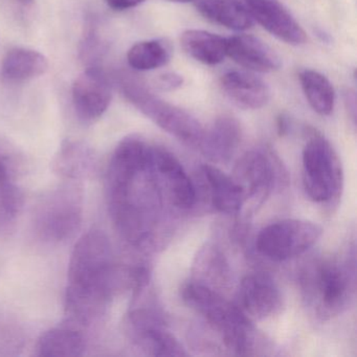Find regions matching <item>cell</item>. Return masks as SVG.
<instances>
[{"mask_svg": "<svg viewBox=\"0 0 357 357\" xmlns=\"http://www.w3.org/2000/svg\"><path fill=\"white\" fill-rule=\"evenodd\" d=\"M160 190L152 146L137 135L123 139L108 165L106 194L114 225L131 245L151 241L162 208Z\"/></svg>", "mask_w": 357, "mask_h": 357, "instance_id": "1", "label": "cell"}, {"mask_svg": "<svg viewBox=\"0 0 357 357\" xmlns=\"http://www.w3.org/2000/svg\"><path fill=\"white\" fill-rule=\"evenodd\" d=\"M131 286V268L114 262L107 236L89 231L77 242L68 263L64 301L68 321L79 327L91 325L104 315L119 290Z\"/></svg>", "mask_w": 357, "mask_h": 357, "instance_id": "2", "label": "cell"}, {"mask_svg": "<svg viewBox=\"0 0 357 357\" xmlns=\"http://www.w3.org/2000/svg\"><path fill=\"white\" fill-rule=\"evenodd\" d=\"M183 302L199 313L236 355L258 354L262 338L237 305L231 304L217 290L192 280L181 289Z\"/></svg>", "mask_w": 357, "mask_h": 357, "instance_id": "3", "label": "cell"}, {"mask_svg": "<svg viewBox=\"0 0 357 357\" xmlns=\"http://www.w3.org/2000/svg\"><path fill=\"white\" fill-rule=\"evenodd\" d=\"M83 190L78 181H64L43 194L35 208V233L47 243H60L79 231L83 218Z\"/></svg>", "mask_w": 357, "mask_h": 357, "instance_id": "4", "label": "cell"}, {"mask_svg": "<svg viewBox=\"0 0 357 357\" xmlns=\"http://www.w3.org/2000/svg\"><path fill=\"white\" fill-rule=\"evenodd\" d=\"M344 183L342 162L331 144L313 131L303 149V185L314 202L340 197Z\"/></svg>", "mask_w": 357, "mask_h": 357, "instance_id": "5", "label": "cell"}, {"mask_svg": "<svg viewBox=\"0 0 357 357\" xmlns=\"http://www.w3.org/2000/svg\"><path fill=\"white\" fill-rule=\"evenodd\" d=\"M126 99L160 128L185 145L199 148L204 129L191 114L172 105L132 80L122 83Z\"/></svg>", "mask_w": 357, "mask_h": 357, "instance_id": "6", "label": "cell"}, {"mask_svg": "<svg viewBox=\"0 0 357 357\" xmlns=\"http://www.w3.org/2000/svg\"><path fill=\"white\" fill-rule=\"evenodd\" d=\"M355 265L328 260L307 273L306 291L317 313L338 314L347 308L355 289Z\"/></svg>", "mask_w": 357, "mask_h": 357, "instance_id": "7", "label": "cell"}, {"mask_svg": "<svg viewBox=\"0 0 357 357\" xmlns=\"http://www.w3.org/2000/svg\"><path fill=\"white\" fill-rule=\"evenodd\" d=\"M321 235L323 229L312 221L286 219L261 229L256 245L263 256L281 262L310 250Z\"/></svg>", "mask_w": 357, "mask_h": 357, "instance_id": "8", "label": "cell"}, {"mask_svg": "<svg viewBox=\"0 0 357 357\" xmlns=\"http://www.w3.org/2000/svg\"><path fill=\"white\" fill-rule=\"evenodd\" d=\"M127 331L131 340L153 356H187L181 342L167 331L160 315L147 308H135L127 317Z\"/></svg>", "mask_w": 357, "mask_h": 357, "instance_id": "9", "label": "cell"}, {"mask_svg": "<svg viewBox=\"0 0 357 357\" xmlns=\"http://www.w3.org/2000/svg\"><path fill=\"white\" fill-rule=\"evenodd\" d=\"M231 177L241 189L245 204L248 200L262 204L275 183V160L263 150L246 152L236 164Z\"/></svg>", "mask_w": 357, "mask_h": 357, "instance_id": "10", "label": "cell"}, {"mask_svg": "<svg viewBox=\"0 0 357 357\" xmlns=\"http://www.w3.org/2000/svg\"><path fill=\"white\" fill-rule=\"evenodd\" d=\"M152 165L160 187L166 191L173 206L179 208L195 206V185L174 154L165 148L152 146Z\"/></svg>", "mask_w": 357, "mask_h": 357, "instance_id": "11", "label": "cell"}, {"mask_svg": "<svg viewBox=\"0 0 357 357\" xmlns=\"http://www.w3.org/2000/svg\"><path fill=\"white\" fill-rule=\"evenodd\" d=\"M237 306L252 321H262L281 308L279 287L271 275L254 273L243 278L237 294Z\"/></svg>", "mask_w": 357, "mask_h": 357, "instance_id": "12", "label": "cell"}, {"mask_svg": "<svg viewBox=\"0 0 357 357\" xmlns=\"http://www.w3.org/2000/svg\"><path fill=\"white\" fill-rule=\"evenodd\" d=\"M112 86L106 75L98 68H87L73 85V103L79 118L93 122L109 107Z\"/></svg>", "mask_w": 357, "mask_h": 357, "instance_id": "13", "label": "cell"}, {"mask_svg": "<svg viewBox=\"0 0 357 357\" xmlns=\"http://www.w3.org/2000/svg\"><path fill=\"white\" fill-rule=\"evenodd\" d=\"M246 8L254 20L269 34L291 45L306 41V34L290 12L277 0H245Z\"/></svg>", "mask_w": 357, "mask_h": 357, "instance_id": "14", "label": "cell"}, {"mask_svg": "<svg viewBox=\"0 0 357 357\" xmlns=\"http://www.w3.org/2000/svg\"><path fill=\"white\" fill-rule=\"evenodd\" d=\"M227 57L246 70L271 73L281 68V58L264 41L252 35L227 38Z\"/></svg>", "mask_w": 357, "mask_h": 357, "instance_id": "15", "label": "cell"}, {"mask_svg": "<svg viewBox=\"0 0 357 357\" xmlns=\"http://www.w3.org/2000/svg\"><path fill=\"white\" fill-rule=\"evenodd\" d=\"M220 85L225 96L242 109H260L271 100L268 85L252 73L240 70L225 73L221 77Z\"/></svg>", "mask_w": 357, "mask_h": 357, "instance_id": "16", "label": "cell"}, {"mask_svg": "<svg viewBox=\"0 0 357 357\" xmlns=\"http://www.w3.org/2000/svg\"><path fill=\"white\" fill-rule=\"evenodd\" d=\"M239 121L229 114L219 116L208 130H204L198 149L214 162H227L241 142Z\"/></svg>", "mask_w": 357, "mask_h": 357, "instance_id": "17", "label": "cell"}, {"mask_svg": "<svg viewBox=\"0 0 357 357\" xmlns=\"http://www.w3.org/2000/svg\"><path fill=\"white\" fill-rule=\"evenodd\" d=\"M202 170L214 208L223 214H238L245 202L241 189L233 177L212 165H204Z\"/></svg>", "mask_w": 357, "mask_h": 357, "instance_id": "18", "label": "cell"}, {"mask_svg": "<svg viewBox=\"0 0 357 357\" xmlns=\"http://www.w3.org/2000/svg\"><path fill=\"white\" fill-rule=\"evenodd\" d=\"M86 350V340L76 325L68 323L41 334L35 355L43 357H79Z\"/></svg>", "mask_w": 357, "mask_h": 357, "instance_id": "19", "label": "cell"}, {"mask_svg": "<svg viewBox=\"0 0 357 357\" xmlns=\"http://www.w3.org/2000/svg\"><path fill=\"white\" fill-rule=\"evenodd\" d=\"M95 167V152L86 144L77 141L64 142L53 160L54 172L63 181L86 178Z\"/></svg>", "mask_w": 357, "mask_h": 357, "instance_id": "20", "label": "cell"}, {"mask_svg": "<svg viewBox=\"0 0 357 357\" xmlns=\"http://www.w3.org/2000/svg\"><path fill=\"white\" fill-rule=\"evenodd\" d=\"M196 8L208 22L229 30L242 32L255 24L248 8L238 0H197Z\"/></svg>", "mask_w": 357, "mask_h": 357, "instance_id": "21", "label": "cell"}, {"mask_svg": "<svg viewBox=\"0 0 357 357\" xmlns=\"http://www.w3.org/2000/svg\"><path fill=\"white\" fill-rule=\"evenodd\" d=\"M181 45L190 57L206 66H217L227 57V38L206 31H185Z\"/></svg>", "mask_w": 357, "mask_h": 357, "instance_id": "22", "label": "cell"}, {"mask_svg": "<svg viewBox=\"0 0 357 357\" xmlns=\"http://www.w3.org/2000/svg\"><path fill=\"white\" fill-rule=\"evenodd\" d=\"M49 70L45 56L33 50L16 47L3 58L1 74L10 82H24L43 76Z\"/></svg>", "mask_w": 357, "mask_h": 357, "instance_id": "23", "label": "cell"}, {"mask_svg": "<svg viewBox=\"0 0 357 357\" xmlns=\"http://www.w3.org/2000/svg\"><path fill=\"white\" fill-rule=\"evenodd\" d=\"M225 256L216 246L206 244L196 257L193 281L217 290L229 282V271ZM218 291V290H217Z\"/></svg>", "mask_w": 357, "mask_h": 357, "instance_id": "24", "label": "cell"}, {"mask_svg": "<svg viewBox=\"0 0 357 357\" xmlns=\"http://www.w3.org/2000/svg\"><path fill=\"white\" fill-rule=\"evenodd\" d=\"M300 81L311 108L319 116H330L335 105V91L331 82L321 73L313 70H302Z\"/></svg>", "mask_w": 357, "mask_h": 357, "instance_id": "25", "label": "cell"}, {"mask_svg": "<svg viewBox=\"0 0 357 357\" xmlns=\"http://www.w3.org/2000/svg\"><path fill=\"white\" fill-rule=\"evenodd\" d=\"M171 47L164 40L141 41L127 54L129 66L135 70L147 72L167 66L171 59Z\"/></svg>", "mask_w": 357, "mask_h": 357, "instance_id": "26", "label": "cell"}, {"mask_svg": "<svg viewBox=\"0 0 357 357\" xmlns=\"http://www.w3.org/2000/svg\"><path fill=\"white\" fill-rule=\"evenodd\" d=\"M22 208V195L11 181H0V231L15 225Z\"/></svg>", "mask_w": 357, "mask_h": 357, "instance_id": "27", "label": "cell"}, {"mask_svg": "<svg viewBox=\"0 0 357 357\" xmlns=\"http://www.w3.org/2000/svg\"><path fill=\"white\" fill-rule=\"evenodd\" d=\"M183 78L176 73H165L158 80V86L162 91H172L183 86Z\"/></svg>", "mask_w": 357, "mask_h": 357, "instance_id": "28", "label": "cell"}, {"mask_svg": "<svg viewBox=\"0 0 357 357\" xmlns=\"http://www.w3.org/2000/svg\"><path fill=\"white\" fill-rule=\"evenodd\" d=\"M112 9L123 11V10L132 9L143 3L145 0H106Z\"/></svg>", "mask_w": 357, "mask_h": 357, "instance_id": "29", "label": "cell"}, {"mask_svg": "<svg viewBox=\"0 0 357 357\" xmlns=\"http://www.w3.org/2000/svg\"><path fill=\"white\" fill-rule=\"evenodd\" d=\"M344 103H346L347 108L349 112H351L353 121L355 122V118H356V97L355 93L351 91H347L344 93Z\"/></svg>", "mask_w": 357, "mask_h": 357, "instance_id": "30", "label": "cell"}, {"mask_svg": "<svg viewBox=\"0 0 357 357\" xmlns=\"http://www.w3.org/2000/svg\"><path fill=\"white\" fill-rule=\"evenodd\" d=\"M277 128L280 137L287 135L288 131H289V119L286 114H281L278 116Z\"/></svg>", "mask_w": 357, "mask_h": 357, "instance_id": "31", "label": "cell"}, {"mask_svg": "<svg viewBox=\"0 0 357 357\" xmlns=\"http://www.w3.org/2000/svg\"><path fill=\"white\" fill-rule=\"evenodd\" d=\"M9 181V170L7 164L3 160V155L0 154V181Z\"/></svg>", "mask_w": 357, "mask_h": 357, "instance_id": "32", "label": "cell"}, {"mask_svg": "<svg viewBox=\"0 0 357 357\" xmlns=\"http://www.w3.org/2000/svg\"><path fill=\"white\" fill-rule=\"evenodd\" d=\"M18 3H22V5L26 6V7H29V6H32L34 3L35 0H17Z\"/></svg>", "mask_w": 357, "mask_h": 357, "instance_id": "33", "label": "cell"}, {"mask_svg": "<svg viewBox=\"0 0 357 357\" xmlns=\"http://www.w3.org/2000/svg\"><path fill=\"white\" fill-rule=\"evenodd\" d=\"M167 1H170V3H192V1H196V0H167Z\"/></svg>", "mask_w": 357, "mask_h": 357, "instance_id": "34", "label": "cell"}]
</instances>
